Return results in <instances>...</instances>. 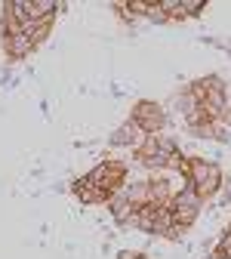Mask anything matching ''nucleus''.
I'll return each mask as SVG.
<instances>
[{
    "mask_svg": "<svg viewBox=\"0 0 231 259\" xmlns=\"http://www.w3.org/2000/svg\"><path fill=\"white\" fill-rule=\"evenodd\" d=\"M129 120H133L145 136H157L163 130V123H167V114H163V108L157 102H136Z\"/></svg>",
    "mask_w": 231,
    "mask_h": 259,
    "instance_id": "1",
    "label": "nucleus"
},
{
    "mask_svg": "<svg viewBox=\"0 0 231 259\" xmlns=\"http://www.w3.org/2000/svg\"><path fill=\"white\" fill-rule=\"evenodd\" d=\"M4 47H7L10 59H25L28 53H34V44H31L25 34H13V37H4Z\"/></svg>",
    "mask_w": 231,
    "mask_h": 259,
    "instance_id": "5",
    "label": "nucleus"
},
{
    "mask_svg": "<svg viewBox=\"0 0 231 259\" xmlns=\"http://www.w3.org/2000/svg\"><path fill=\"white\" fill-rule=\"evenodd\" d=\"M93 185H99L102 191L114 194L117 188H123V179H126V167L120 164V160H102L89 176H86Z\"/></svg>",
    "mask_w": 231,
    "mask_h": 259,
    "instance_id": "2",
    "label": "nucleus"
},
{
    "mask_svg": "<svg viewBox=\"0 0 231 259\" xmlns=\"http://www.w3.org/2000/svg\"><path fill=\"white\" fill-rule=\"evenodd\" d=\"M74 194H77L83 204H108V201H111V194H108V191H102L99 185H93L86 176L74 182Z\"/></svg>",
    "mask_w": 231,
    "mask_h": 259,
    "instance_id": "3",
    "label": "nucleus"
},
{
    "mask_svg": "<svg viewBox=\"0 0 231 259\" xmlns=\"http://www.w3.org/2000/svg\"><path fill=\"white\" fill-rule=\"evenodd\" d=\"M142 139H145V133H142L133 120H126L123 126H117L114 133H111V145H133V148H139Z\"/></svg>",
    "mask_w": 231,
    "mask_h": 259,
    "instance_id": "4",
    "label": "nucleus"
}]
</instances>
